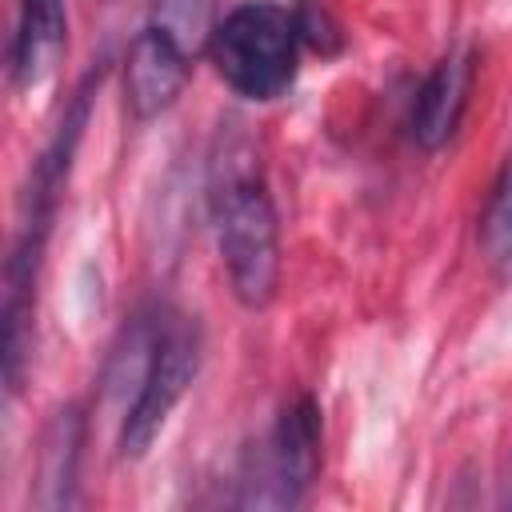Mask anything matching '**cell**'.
Segmentation results:
<instances>
[{
  "instance_id": "cell-1",
  "label": "cell",
  "mask_w": 512,
  "mask_h": 512,
  "mask_svg": "<svg viewBox=\"0 0 512 512\" xmlns=\"http://www.w3.org/2000/svg\"><path fill=\"white\" fill-rule=\"evenodd\" d=\"M212 224L232 296L244 308H264L280 280V224L256 164L224 160L212 188Z\"/></svg>"
},
{
  "instance_id": "cell-2",
  "label": "cell",
  "mask_w": 512,
  "mask_h": 512,
  "mask_svg": "<svg viewBox=\"0 0 512 512\" xmlns=\"http://www.w3.org/2000/svg\"><path fill=\"white\" fill-rule=\"evenodd\" d=\"M300 44L296 12L276 0H244L212 24L208 60L236 96L264 104L292 88Z\"/></svg>"
},
{
  "instance_id": "cell-3",
  "label": "cell",
  "mask_w": 512,
  "mask_h": 512,
  "mask_svg": "<svg viewBox=\"0 0 512 512\" xmlns=\"http://www.w3.org/2000/svg\"><path fill=\"white\" fill-rule=\"evenodd\" d=\"M324 456V420L320 404L304 392L288 400L268 428L264 444L248 456L240 472V496L244 508H296L304 504Z\"/></svg>"
},
{
  "instance_id": "cell-4",
  "label": "cell",
  "mask_w": 512,
  "mask_h": 512,
  "mask_svg": "<svg viewBox=\"0 0 512 512\" xmlns=\"http://www.w3.org/2000/svg\"><path fill=\"white\" fill-rule=\"evenodd\" d=\"M196 368H200V324L180 312H160L152 356L144 364V376H140L128 408H124V420H120L116 444H120L124 460H140L156 444L172 408L196 380Z\"/></svg>"
},
{
  "instance_id": "cell-5",
  "label": "cell",
  "mask_w": 512,
  "mask_h": 512,
  "mask_svg": "<svg viewBox=\"0 0 512 512\" xmlns=\"http://www.w3.org/2000/svg\"><path fill=\"white\" fill-rule=\"evenodd\" d=\"M192 72V56L180 32L168 24H148L132 36L124 60V104L136 120H156L176 104Z\"/></svg>"
},
{
  "instance_id": "cell-6",
  "label": "cell",
  "mask_w": 512,
  "mask_h": 512,
  "mask_svg": "<svg viewBox=\"0 0 512 512\" xmlns=\"http://www.w3.org/2000/svg\"><path fill=\"white\" fill-rule=\"evenodd\" d=\"M472 80H476V48L472 44H460L452 48L416 88V100H412V112H408V132L420 148L436 152L444 148L460 120H464V108H468V92H472Z\"/></svg>"
},
{
  "instance_id": "cell-7",
  "label": "cell",
  "mask_w": 512,
  "mask_h": 512,
  "mask_svg": "<svg viewBox=\"0 0 512 512\" xmlns=\"http://www.w3.org/2000/svg\"><path fill=\"white\" fill-rule=\"evenodd\" d=\"M68 44L64 0H16V24L8 40V76L16 88H36L52 76Z\"/></svg>"
},
{
  "instance_id": "cell-8",
  "label": "cell",
  "mask_w": 512,
  "mask_h": 512,
  "mask_svg": "<svg viewBox=\"0 0 512 512\" xmlns=\"http://www.w3.org/2000/svg\"><path fill=\"white\" fill-rule=\"evenodd\" d=\"M80 444H84V416L76 408H60L40 436V504L44 508L76 504Z\"/></svg>"
},
{
  "instance_id": "cell-9",
  "label": "cell",
  "mask_w": 512,
  "mask_h": 512,
  "mask_svg": "<svg viewBox=\"0 0 512 512\" xmlns=\"http://www.w3.org/2000/svg\"><path fill=\"white\" fill-rule=\"evenodd\" d=\"M480 248L488 256V264H496V268L512 264V152L504 156V164L492 180V192H488V204L480 216Z\"/></svg>"
},
{
  "instance_id": "cell-10",
  "label": "cell",
  "mask_w": 512,
  "mask_h": 512,
  "mask_svg": "<svg viewBox=\"0 0 512 512\" xmlns=\"http://www.w3.org/2000/svg\"><path fill=\"white\" fill-rule=\"evenodd\" d=\"M504 504H512V468H508V484H504Z\"/></svg>"
}]
</instances>
